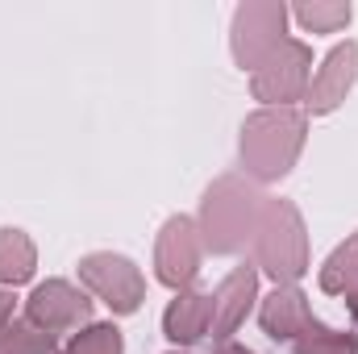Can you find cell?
<instances>
[{
    "label": "cell",
    "instance_id": "cell-13",
    "mask_svg": "<svg viewBox=\"0 0 358 354\" xmlns=\"http://www.w3.org/2000/svg\"><path fill=\"white\" fill-rule=\"evenodd\" d=\"M296 21L304 29H313V34H329V29H338V25L350 21V4H300Z\"/></svg>",
    "mask_w": 358,
    "mask_h": 354
},
{
    "label": "cell",
    "instance_id": "cell-1",
    "mask_svg": "<svg viewBox=\"0 0 358 354\" xmlns=\"http://www.w3.org/2000/svg\"><path fill=\"white\" fill-rule=\"evenodd\" d=\"M300 146V117L292 113H259L242 129V155L250 159V171L283 176Z\"/></svg>",
    "mask_w": 358,
    "mask_h": 354
},
{
    "label": "cell",
    "instance_id": "cell-12",
    "mask_svg": "<svg viewBox=\"0 0 358 354\" xmlns=\"http://www.w3.org/2000/svg\"><path fill=\"white\" fill-rule=\"evenodd\" d=\"M358 342L350 334H334V330H321V325H308L296 342V354H355Z\"/></svg>",
    "mask_w": 358,
    "mask_h": 354
},
{
    "label": "cell",
    "instance_id": "cell-16",
    "mask_svg": "<svg viewBox=\"0 0 358 354\" xmlns=\"http://www.w3.org/2000/svg\"><path fill=\"white\" fill-rule=\"evenodd\" d=\"M63 354H121V334L113 325H96L88 334H80Z\"/></svg>",
    "mask_w": 358,
    "mask_h": 354
},
{
    "label": "cell",
    "instance_id": "cell-5",
    "mask_svg": "<svg viewBox=\"0 0 358 354\" xmlns=\"http://www.w3.org/2000/svg\"><path fill=\"white\" fill-rule=\"evenodd\" d=\"M29 317L38 321V330L59 334V330H67V325H76V321L88 317V300H84L76 288H67V283L55 279V283H42V288L34 292Z\"/></svg>",
    "mask_w": 358,
    "mask_h": 354
},
{
    "label": "cell",
    "instance_id": "cell-4",
    "mask_svg": "<svg viewBox=\"0 0 358 354\" xmlns=\"http://www.w3.org/2000/svg\"><path fill=\"white\" fill-rule=\"evenodd\" d=\"M80 275L117 313H134L138 300H142V275H138V267L129 263V259H121V255H92V259L80 263Z\"/></svg>",
    "mask_w": 358,
    "mask_h": 354
},
{
    "label": "cell",
    "instance_id": "cell-7",
    "mask_svg": "<svg viewBox=\"0 0 358 354\" xmlns=\"http://www.w3.org/2000/svg\"><path fill=\"white\" fill-rule=\"evenodd\" d=\"M196 275V238H192V221H167L163 229V242H159V279L163 283H187Z\"/></svg>",
    "mask_w": 358,
    "mask_h": 354
},
{
    "label": "cell",
    "instance_id": "cell-10",
    "mask_svg": "<svg viewBox=\"0 0 358 354\" xmlns=\"http://www.w3.org/2000/svg\"><path fill=\"white\" fill-rule=\"evenodd\" d=\"M263 325H267L271 338H300L313 321H308V309H304V296L300 292H275L263 309Z\"/></svg>",
    "mask_w": 358,
    "mask_h": 354
},
{
    "label": "cell",
    "instance_id": "cell-15",
    "mask_svg": "<svg viewBox=\"0 0 358 354\" xmlns=\"http://www.w3.org/2000/svg\"><path fill=\"white\" fill-rule=\"evenodd\" d=\"M50 351V334L17 325V330H0V354H46Z\"/></svg>",
    "mask_w": 358,
    "mask_h": 354
},
{
    "label": "cell",
    "instance_id": "cell-11",
    "mask_svg": "<svg viewBox=\"0 0 358 354\" xmlns=\"http://www.w3.org/2000/svg\"><path fill=\"white\" fill-rule=\"evenodd\" d=\"M34 271V246L21 229H0V279L21 283Z\"/></svg>",
    "mask_w": 358,
    "mask_h": 354
},
{
    "label": "cell",
    "instance_id": "cell-9",
    "mask_svg": "<svg viewBox=\"0 0 358 354\" xmlns=\"http://www.w3.org/2000/svg\"><path fill=\"white\" fill-rule=\"evenodd\" d=\"M167 338L171 342H196L208 334L213 325V300L208 296H179L176 304L167 309Z\"/></svg>",
    "mask_w": 358,
    "mask_h": 354
},
{
    "label": "cell",
    "instance_id": "cell-3",
    "mask_svg": "<svg viewBox=\"0 0 358 354\" xmlns=\"http://www.w3.org/2000/svg\"><path fill=\"white\" fill-rule=\"evenodd\" d=\"M283 4H246L238 8V25H234V46L242 67H259L271 50L283 42Z\"/></svg>",
    "mask_w": 358,
    "mask_h": 354
},
{
    "label": "cell",
    "instance_id": "cell-2",
    "mask_svg": "<svg viewBox=\"0 0 358 354\" xmlns=\"http://www.w3.org/2000/svg\"><path fill=\"white\" fill-rule=\"evenodd\" d=\"M255 71H259L255 76L259 100H271V104L296 100L304 92V80H308V50L300 42H279Z\"/></svg>",
    "mask_w": 358,
    "mask_h": 354
},
{
    "label": "cell",
    "instance_id": "cell-6",
    "mask_svg": "<svg viewBox=\"0 0 358 354\" xmlns=\"http://www.w3.org/2000/svg\"><path fill=\"white\" fill-rule=\"evenodd\" d=\"M358 76V46L355 42H346V46H338L329 59H325V67H321V76L313 80V88H308V104H313V113H329L346 88L355 84Z\"/></svg>",
    "mask_w": 358,
    "mask_h": 354
},
{
    "label": "cell",
    "instance_id": "cell-8",
    "mask_svg": "<svg viewBox=\"0 0 358 354\" xmlns=\"http://www.w3.org/2000/svg\"><path fill=\"white\" fill-rule=\"evenodd\" d=\"M250 296H255V271L242 267V271H234V275L225 279L221 296L213 300V325H208V330H217V338H229V330L246 317Z\"/></svg>",
    "mask_w": 358,
    "mask_h": 354
},
{
    "label": "cell",
    "instance_id": "cell-14",
    "mask_svg": "<svg viewBox=\"0 0 358 354\" xmlns=\"http://www.w3.org/2000/svg\"><path fill=\"white\" fill-rule=\"evenodd\" d=\"M355 275H358V238L329 259V267L321 271V288H325V292H342Z\"/></svg>",
    "mask_w": 358,
    "mask_h": 354
},
{
    "label": "cell",
    "instance_id": "cell-17",
    "mask_svg": "<svg viewBox=\"0 0 358 354\" xmlns=\"http://www.w3.org/2000/svg\"><path fill=\"white\" fill-rule=\"evenodd\" d=\"M217 354H250V351H242V346H225V351H217Z\"/></svg>",
    "mask_w": 358,
    "mask_h": 354
}]
</instances>
